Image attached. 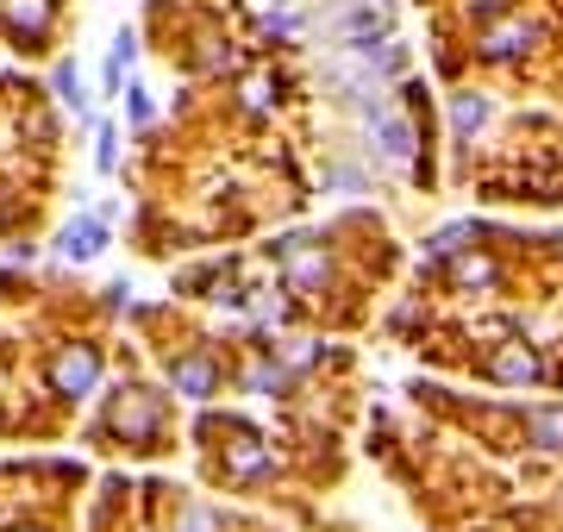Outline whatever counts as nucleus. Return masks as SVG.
Masks as SVG:
<instances>
[{
	"label": "nucleus",
	"instance_id": "nucleus-1",
	"mask_svg": "<svg viewBox=\"0 0 563 532\" xmlns=\"http://www.w3.org/2000/svg\"><path fill=\"white\" fill-rule=\"evenodd\" d=\"M107 426L120 432L125 445H157V439H163V395L120 389V401H113V420H107Z\"/></svg>",
	"mask_w": 563,
	"mask_h": 532
},
{
	"label": "nucleus",
	"instance_id": "nucleus-6",
	"mask_svg": "<svg viewBox=\"0 0 563 532\" xmlns=\"http://www.w3.org/2000/svg\"><path fill=\"white\" fill-rule=\"evenodd\" d=\"M225 470L239 476V483H257V476H276V451L257 445V439H244V445L225 451Z\"/></svg>",
	"mask_w": 563,
	"mask_h": 532
},
{
	"label": "nucleus",
	"instance_id": "nucleus-11",
	"mask_svg": "<svg viewBox=\"0 0 563 532\" xmlns=\"http://www.w3.org/2000/svg\"><path fill=\"white\" fill-rule=\"evenodd\" d=\"M451 125H457V138H470L476 125H488V101H483V95H457V107H451Z\"/></svg>",
	"mask_w": 563,
	"mask_h": 532
},
{
	"label": "nucleus",
	"instance_id": "nucleus-14",
	"mask_svg": "<svg viewBox=\"0 0 563 532\" xmlns=\"http://www.w3.org/2000/svg\"><path fill=\"white\" fill-rule=\"evenodd\" d=\"M282 383H288V376H282L276 364H257L251 376H244V389H251V395H269V389H282Z\"/></svg>",
	"mask_w": 563,
	"mask_h": 532
},
{
	"label": "nucleus",
	"instance_id": "nucleus-10",
	"mask_svg": "<svg viewBox=\"0 0 563 532\" xmlns=\"http://www.w3.org/2000/svg\"><path fill=\"white\" fill-rule=\"evenodd\" d=\"M539 38V25H501V32H488L483 51L488 57H514V51H526V44Z\"/></svg>",
	"mask_w": 563,
	"mask_h": 532
},
{
	"label": "nucleus",
	"instance_id": "nucleus-3",
	"mask_svg": "<svg viewBox=\"0 0 563 532\" xmlns=\"http://www.w3.org/2000/svg\"><path fill=\"white\" fill-rule=\"evenodd\" d=\"M95 383H101V357H95V345L63 351L57 364H51V389L57 395H88Z\"/></svg>",
	"mask_w": 563,
	"mask_h": 532
},
{
	"label": "nucleus",
	"instance_id": "nucleus-5",
	"mask_svg": "<svg viewBox=\"0 0 563 532\" xmlns=\"http://www.w3.org/2000/svg\"><path fill=\"white\" fill-rule=\"evenodd\" d=\"M282 264H288V282H295V288H320L325 282V257H320V251H307L301 245V239H282Z\"/></svg>",
	"mask_w": 563,
	"mask_h": 532
},
{
	"label": "nucleus",
	"instance_id": "nucleus-15",
	"mask_svg": "<svg viewBox=\"0 0 563 532\" xmlns=\"http://www.w3.org/2000/svg\"><path fill=\"white\" fill-rule=\"evenodd\" d=\"M125 63H132V38H120V44H113V63H107V82H113V88H120Z\"/></svg>",
	"mask_w": 563,
	"mask_h": 532
},
{
	"label": "nucleus",
	"instance_id": "nucleus-8",
	"mask_svg": "<svg viewBox=\"0 0 563 532\" xmlns=\"http://www.w3.org/2000/svg\"><path fill=\"white\" fill-rule=\"evenodd\" d=\"M101 251H107V225L101 220H76L69 232H63V257H76V264L101 257Z\"/></svg>",
	"mask_w": 563,
	"mask_h": 532
},
{
	"label": "nucleus",
	"instance_id": "nucleus-2",
	"mask_svg": "<svg viewBox=\"0 0 563 532\" xmlns=\"http://www.w3.org/2000/svg\"><path fill=\"white\" fill-rule=\"evenodd\" d=\"M169 389L188 395V401H207V395H220V364L207 351H188V357L169 364Z\"/></svg>",
	"mask_w": 563,
	"mask_h": 532
},
{
	"label": "nucleus",
	"instance_id": "nucleus-12",
	"mask_svg": "<svg viewBox=\"0 0 563 532\" xmlns=\"http://www.w3.org/2000/svg\"><path fill=\"white\" fill-rule=\"evenodd\" d=\"M451 276H457L463 288H488V282H495V264H488V257H457Z\"/></svg>",
	"mask_w": 563,
	"mask_h": 532
},
{
	"label": "nucleus",
	"instance_id": "nucleus-7",
	"mask_svg": "<svg viewBox=\"0 0 563 532\" xmlns=\"http://www.w3.org/2000/svg\"><path fill=\"white\" fill-rule=\"evenodd\" d=\"M488 376H495V383H539V357L526 345H501L488 357Z\"/></svg>",
	"mask_w": 563,
	"mask_h": 532
},
{
	"label": "nucleus",
	"instance_id": "nucleus-4",
	"mask_svg": "<svg viewBox=\"0 0 563 532\" xmlns=\"http://www.w3.org/2000/svg\"><path fill=\"white\" fill-rule=\"evenodd\" d=\"M369 138H376V151H383V164H413V125L401 120V113H376V120H369Z\"/></svg>",
	"mask_w": 563,
	"mask_h": 532
},
{
	"label": "nucleus",
	"instance_id": "nucleus-13",
	"mask_svg": "<svg viewBox=\"0 0 563 532\" xmlns=\"http://www.w3.org/2000/svg\"><path fill=\"white\" fill-rule=\"evenodd\" d=\"M176 532H225V520H220L213 508H188V513H181V527H176Z\"/></svg>",
	"mask_w": 563,
	"mask_h": 532
},
{
	"label": "nucleus",
	"instance_id": "nucleus-9",
	"mask_svg": "<svg viewBox=\"0 0 563 532\" xmlns=\"http://www.w3.org/2000/svg\"><path fill=\"white\" fill-rule=\"evenodd\" d=\"M526 432H532L539 451H563V408H539L532 420H526Z\"/></svg>",
	"mask_w": 563,
	"mask_h": 532
}]
</instances>
